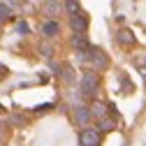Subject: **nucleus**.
<instances>
[{"label":"nucleus","mask_w":146,"mask_h":146,"mask_svg":"<svg viewBox=\"0 0 146 146\" xmlns=\"http://www.w3.org/2000/svg\"><path fill=\"white\" fill-rule=\"evenodd\" d=\"M98 90H100V77H98V72L95 70L84 72V77H81V95L84 98H95Z\"/></svg>","instance_id":"f257e3e1"},{"label":"nucleus","mask_w":146,"mask_h":146,"mask_svg":"<svg viewBox=\"0 0 146 146\" xmlns=\"http://www.w3.org/2000/svg\"><path fill=\"white\" fill-rule=\"evenodd\" d=\"M100 130H95V127H84V130L79 132V144L81 146H100Z\"/></svg>","instance_id":"f03ea898"},{"label":"nucleus","mask_w":146,"mask_h":146,"mask_svg":"<svg viewBox=\"0 0 146 146\" xmlns=\"http://www.w3.org/2000/svg\"><path fill=\"white\" fill-rule=\"evenodd\" d=\"M88 58H90V63H93V67L98 72H102V70L109 67V58H107V53L102 49H90L88 51Z\"/></svg>","instance_id":"7ed1b4c3"},{"label":"nucleus","mask_w":146,"mask_h":146,"mask_svg":"<svg viewBox=\"0 0 146 146\" xmlns=\"http://www.w3.org/2000/svg\"><path fill=\"white\" fill-rule=\"evenodd\" d=\"M70 28L74 30L77 35H84L86 28H88V16H86L84 12H79V14H74V16H70Z\"/></svg>","instance_id":"20e7f679"},{"label":"nucleus","mask_w":146,"mask_h":146,"mask_svg":"<svg viewBox=\"0 0 146 146\" xmlns=\"http://www.w3.org/2000/svg\"><path fill=\"white\" fill-rule=\"evenodd\" d=\"M63 12V5L58 3V0H46V3L42 5V14L49 16V21H56V16Z\"/></svg>","instance_id":"39448f33"},{"label":"nucleus","mask_w":146,"mask_h":146,"mask_svg":"<svg viewBox=\"0 0 146 146\" xmlns=\"http://www.w3.org/2000/svg\"><path fill=\"white\" fill-rule=\"evenodd\" d=\"M90 109V118H98V121H102V118H107V114H109V104H104V102H93L88 107Z\"/></svg>","instance_id":"423d86ee"},{"label":"nucleus","mask_w":146,"mask_h":146,"mask_svg":"<svg viewBox=\"0 0 146 146\" xmlns=\"http://www.w3.org/2000/svg\"><path fill=\"white\" fill-rule=\"evenodd\" d=\"M72 46H74L79 53H86L90 51V44H88V40H86V35H74V37H72Z\"/></svg>","instance_id":"0eeeda50"},{"label":"nucleus","mask_w":146,"mask_h":146,"mask_svg":"<svg viewBox=\"0 0 146 146\" xmlns=\"http://www.w3.org/2000/svg\"><path fill=\"white\" fill-rule=\"evenodd\" d=\"M58 33H60L58 21H44L42 23V35H44V37H56Z\"/></svg>","instance_id":"6e6552de"},{"label":"nucleus","mask_w":146,"mask_h":146,"mask_svg":"<svg viewBox=\"0 0 146 146\" xmlns=\"http://www.w3.org/2000/svg\"><path fill=\"white\" fill-rule=\"evenodd\" d=\"M74 118H77L79 125H88V121H90V109H88V107H77Z\"/></svg>","instance_id":"1a4fd4ad"},{"label":"nucleus","mask_w":146,"mask_h":146,"mask_svg":"<svg viewBox=\"0 0 146 146\" xmlns=\"http://www.w3.org/2000/svg\"><path fill=\"white\" fill-rule=\"evenodd\" d=\"M63 9H65L70 16H74V14H79V12H81V7H79V3H77V0H65Z\"/></svg>","instance_id":"9d476101"},{"label":"nucleus","mask_w":146,"mask_h":146,"mask_svg":"<svg viewBox=\"0 0 146 146\" xmlns=\"http://www.w3.org/2000/svg\"><path fill=\"white\" fill-rule=\"evenodd\" d=\"M118 42L130 46V44H135V35H132L130 30H121V33H118Z\"/></svg>","instance_id":"9b49d317"},{"label":"nucleus","mask_w":146,"mask_h":146,"mask_svg":"<svg viewBox=\"0 0 146 146\" xmlns=\"http://www.w3.org/2000/svg\"><path fill=\"white\" fill-rule=\"evenodd\" d=\"M9 16H12V7L7 3H0V23L3 21H9Z\"/></svg>","instance_id":"f8f14e48"},{"label":"nucleus","mask_w":146,"mask_h":146,"mask_svg":"<svg viewBox=\"0 0 146 146\" xmlns=\"http://www.w3.org/2000/svg\"><path fill=\"white\" fill-rule=\"evenodd\" d=\"M114 127H116V121L114 118H102L100 121V130L102 132H109V130H114Z\"/></svg>","instance_id":"ddd939ff"},{"label":"nucleus","mask_w":146,"mask_h":146,"mask_svg":"<svg viewBox=\"0 0 146 146\" xmlns=\"http://www.w3.org/2000/svg\"><path fill=\"white\" fill-rule=\"evenodd\" d=\"M40 53H42L44 58H51V56H53V46L44 42V44H40Z\"/></svg>","instance_id":"4468645a"},{"label":"nucleus","mask_w":146,"mask_h":146,"mask_svg":"<svg viewBox=\"0 0 146 146\" xmlns=\"http://www.w3.org/2000/svg\"><path fill=\"white\" fill-rule=\"evenodd\" d=\"M67 81H72V67H65V74H63Z\"/></svg>","instance_id":"2eb2a0df"},{"label":"nucleus","mask_w":146,"mask_h":146,"mask_svg":"<svg viewBox=\"0 0 146 146\" xmlns=\"http://www.w3.org/2000/svg\"><path fill=\"white\" fill-rule=\"evenodd\" d=\"M19 33H28V26L26 23H19Z\"/></svg>","instance_id":"dca6fc26"}]
</instances>
